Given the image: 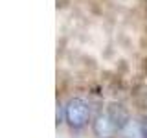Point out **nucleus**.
<instances>
[{"label": "nucleus", "instance_id": "obj_5", "mask_svg": "<svg viewBox=\"0 0 147 138\" xmlns=\"http://www.w3.org/2000/svg\"><path fill=\"white\" fill-rule=\"evenodd\" d=\"M142 135H144V138H147V120L142 122Z\"/></svg>", "mask_w": 147, "mask_h": 138}, {"label": "nucleus", "instance_id": "obj_4", "mask_svg": "<svg viewBox=\"0 0 147 138\" xmlns=\"http://www.w3.org/2000/svg\"><path fill=\"white\" fill-rule=\"evenodd\" d=\"M63 116H64V107L63 105H57V123L63 122Z\"/></svg>", "mask_w": 147, "mask_h": 138}, {"label": "nucleus", "instance_id": "obj_2", "mask_svg": "<svg viewBox=\"0 0 147 138\" xmlns=\"http://www.w3.org/2000/svg\"><path fill=\"white\" fill-rule=\"evenodd\" d=\"M92 131L98 138H112L116 133H119V129L114 123V120L109 116V112H103L96 116L94 123H92Z\"/></svg>", "mask_w": 147, "mask_h": 138}, {"label": "nucleus", "instance_id": "obj_3", "mask_svg": "<svg viewBox=\"0 0 147 138\" xmlns=\"http://www.w3.org/2000/svg\"><path fill=\"white\" fill-rule=\"evenodd\" d=\"M107 112H109V116L114 120V123L118 125L119 133H121V129L129 123V114H127V110L123 109L119 103H110L109 107H107Z\"/></svg>", "mask_w": 147, "mask_h": 138}, {"label": "nucleus", "instance_id": "obj_1", "mask_svg": "<svg viewBox=\"0 0 147 138\" xmlns=\"http://www.w3.org/2000/svg\"><path fill=\"white\" fill-rule=\"evenodd\" d=\"M64 120L72 129H81L90 120V107L85 99L72 98L64 105Z\"/></svg>", "mask_w": 147, "mask_h": 138}]
</instances>
